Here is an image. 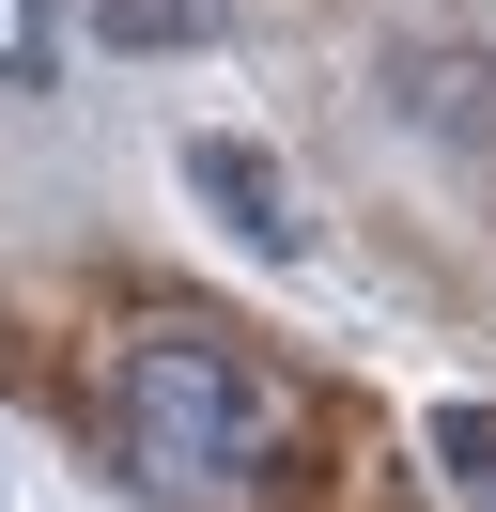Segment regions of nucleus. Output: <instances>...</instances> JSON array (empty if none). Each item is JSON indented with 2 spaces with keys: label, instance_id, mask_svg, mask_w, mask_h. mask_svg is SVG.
<instances>
[{
  "label": "nucleus",
  "instance_id": "1",
  "mask_svg": "<svg viewBox=\"0 0 496 512\" xmlns=\"http://www.w3.org/2000/svg\"><path fill=\"white\" fill-rule=\"evenodd\" d=\"M109 450L124 481H140L155 512H264L279 466H295V404H279V373L233 342V326L202 311H155L109 342Z\"/></svg>",
  "mask_w": 496,
  "mask_h": 512
},
{
  "label": "nucleus",
  "instance_id": "2",
  "mask_svg": "<svg viewBox=\"0 0 496 512\" xmlns=\"http://www.w3.org/2000/svg\"><path fill=\"white\" fill-rule=\"evenodd\" d=\"M186 187H202L264 264H295V187H279V156H248V140H186Z\"/></svg>",
  "mask_w": 496,
  "mask_h": 512
},
{
  "label": "nucleus",
  "instance_id": "3",
  "mask_svg": "<svg viewBox=\"0 0 496 512\" xmlns=\"http://www.w3.org/2000/svg\"><path fill=\"white\" fill-rule=\"evenodd\" d=\"M419 450H434V481H450L465 512H496V404H434Z\"/></svg>",
  "mask_w": 496,
  "mask_h": 512
},
{
  "label": "nucleus",
  "instance_id": "4",
  "mask_svg": "<svg viewBox=\"0 0 496 512\" xmlns=\"http://www.w3.org/2000/svg\"><path fill=\"white\" fill-rule=\"evenodd\" d=\"M109 47H217V0H78Z\"/></svg>",
  "mask_w": 496,
  "mask_h": 512
},
{
  "label": "nucleus",
  "instance_id": "5",
  "mask_svg": "<svg viewBox=\"0 0 496 512\" xmlns=\"http://www.w3.org/2000/svg\"><path fill=\"white\" fill-rule=\"evenodd\" d=\"M0 94H47V0H0Z\"/></svg>",
  "mask_w": 496,
  "mask_h": 512
}]
</instances>
